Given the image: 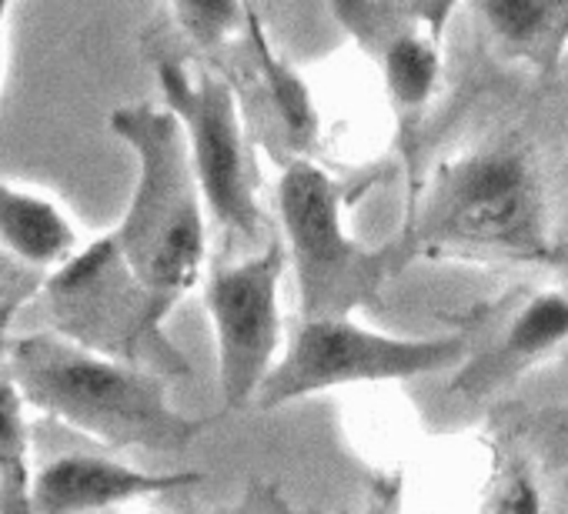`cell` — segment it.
I'll list each match as a JSON object with an SVG mask.
<instances>
[{
  "mask_svg": "<svg viewBox=\"0 0 568 514\" xmlns=\"http://www.w3.org/2000/svg\"><path fill=\"white\" fill-rule=\"evenodd\" d=\"M468 351L465 338H438V341H398L385 335H372L345 318L302 321L292 335L281 364L271 368L257 391V404L277 408L292 398L358 384V381H395L415 378L425 371H445L462 361Z\"/></svg>",
  "mask_w": 568,
  "mask_h": 514,
  "instance_id": "5b68a950",
  "label": "cell"
},
{
  "mask_svg": "<svg viewBox=\"0 0 568 514\" xmlns=\"http://www.w3.org/2000/svg\"><path fill=\"white\" fill-rule=\"evenodd\" d=\"M284 247L271 240L261 254L234 268H217L207 281V311L217 335V368L227 408L254 398L271 374L277 351V281Z\"/></svg>",
  "mask_w": 568,
  "mask_h": 514,
  "instance_id": "ba28073f",
  "label": "cell"
},
{
  "mask_svg": "<svg viewBox=\"0 0 568 514\" xmlns=\"http://www.w3.org/2000/svg\"><path fill=\"white\" fill-rule=\"evenodd\" d=\"M538 491L525 474H511L491 501V514H538Z\"/></svg>",
  "mask_w": 568,
  "mask_h": 514,
  "instance_id": "e0dca14e",
  "label": "cell"
},
{
  "mask_svg": "<svg viewBox=\"0 0 568 514\" xmlns=\"http://www.w3.org/2000/svg\"><path fill=\"white\" fill-rule=\"evenodd\" d=\"M11 371L24 404L111 448L171 451L201 428L168 404L158 374L94 354L58 331L11 338Z\"/></svg>",
  "mask_w": 568,
  "mask_h": 514,
  "instance_id": "6da1fadb",
  "label": "cell"
},
{
  "mask_svg": "<svg viewBox=\"0 0 568 514\" xmlns=\"http://www.w3.org/2000/svg\"><path fill=\"white\" fill-rule=\"evenodd\" d=\"M0 247L18 265L54 275L81 250V237L51 197L21 191L0 177Z\"/></svg>",
  "mask_w": 568,
  "mask_h": 514,
  "instance_id": "8fae6325",
  "label": "cell"
},
{
  "mask_svg": "<svg viewBox=\"0 0 568 514\" xmlns=\"http://www.w3.org/2000/svg\"><path fill=\"white\" fill-rule=\"evenodd\" d=\"M478 14L508 54L531 61L538 71H551L568 41L565 0H485Z\"/></svg>",
  "mask_w": 568,
  "mask_h": 514,
  "instance_id": "7c38bea8",
  "label": "cell"
},
{
  "mask_svg": "<svg viewBox=\"0 0 568 514\" xmlns=\"http://www.w3.org/2000/svg\"><path fill=\"white\" fill-rule=\"evenodd\" d=\"M281 217L295 247L302 311L308 321L338 318L355 305L375 261L342 234L338 184L315 164L295 161L281 177Z\"/></svg>",
  "mask_w": 568,
  "mask_h": 514,
  "instance_id": "52a82bcc",
  "label": "cell"
},
{
  "mask_svg": "<svg viewBox=\"0 0 568 514\" xmlns=\"http://www.w3.org/2000/svg\"><path fill=\"white\" fill-rule=\"evenodd\" d=\"M201 481L194 471L151 474L121 464L104 454H58L31 477V511L34 514H94L134 497L174 491Z\"/></svg>",
  "mask_w": 568,
  "mask_h": 514,
  "instance_id": "9c48e42d",
  "label": "cell"
},
{
  "mask_svg": "<svg viewBox=\"0 0 568 514\" xmlns=\"http://www.w3.org/2000/svg\"><path fill=\"white\" fill-rule=\"evenodd\" d=\"M158 81L168 111L184 127L191 164L207 210L224 230L251 240L257 234L254 177L237 117V101L227 81L207 71L187 74V68L174 61L158 64Z\"/></svg>",
  "mask_w": 568,
  "mask_h": 514,
  "instance_id": "8992f818",
  "label": "cell"
},
{
  "mask_svg": "<svg viewBox=\"0 0 568 514\" xmlns=\"http://www.w3.org/2000/svg\"><path fill=\"white\" fill-rule=\"evenodd\" d=\"M428 234L442 244L541 257L545 207L531 161L491 151L448 167L428 204Z\"/></svg>",
  "mask_w": 568,
  "mask_h": 514,
  "instance_id": "277c9868",
  "label": "cell"
},
{
  "mask_svg": "<svg viewBox=\"0 0 568 514\" xmlns=\"http://www.w3.org/2000/svg\"><path fill=\"white\" fill-rule=\"evenodd\" d=\"M54 331L94 354L134 364L174 361L158 321L168 308L134 278L114 237L81 247L44 285Z\"/></svg>",
  "mask_w": 568,
  "mask_h": 514,
  "instance_id": "3957f363",
  "label": "cell"
},
{
  "mask_svg": "<svg viewBox=\"0 0 568 514\" xmlns=\"http://www.w3.org/2000/svg\"><path fill=\"white\" fill-rule=\"evenodd\" d=\"M418 18H422V11L412 8V21L382 44L388 91L398 101V107H405V111H422L438 81V51L428 38H422L415 31Z\"/></svg>",
  "mask_w": 568,
  "mask_h": 514,
  "instance_id": "5bb4252c",
  "label": "cell"
},
{
  "mask_svg": "<svg viewBox=\"0 0 568 514\" xmlns=\"http://www.w3.org/2000/svg\"><path fill=\"white\" fill-rule=\"evenodd\" d=\"M51 275L31 268L0 265V514L31 511V464H28V421L24 398L11 371V315L34 295L44 291Z\"/></svg>",
  "mask_w": 568,
  "mask_h": 514,
  "instance_id": "30bf717a",
  "label": "cell"
},
{
  "mask_svg": "<svg viewBox=\"0 0 568 514\" xmlns=\"http://www.w3.org/2000/svg\"><path fill=\"white\" fill-rule=\"evenodd\" d=\"M561 338H568V301L558 295H545V298H535L515 318V325L501 345V354L525 361V358L545 354Z\"/></svg>",
  "mask_w": 568,
  "mask_h": 514,
  "instance_id": "9a60e30c",
  "label": "cell"
},
{
  "mask_svg": "<svg viewBox=\"0 0 568 514\" xmlns=\"http://www.w3.org/2000/svg\"><path fill=\"white\" fill-rule=\"evenodd\" d=\"M247 34H251V44L257 51V61H261V78L267 84V94L277 107V121L284 127V141H288L292 151L305 154L315 147V137H318V114H315V104H312V94L308 88L302 84V78L288 68L281 64L267 41H264V31L257 24V18L247 11Z\"/></svg>",
  "mask_w": 568,
  "mask_h": 514,
  "instance_id": "4fadbf2b",
  "label": "cell"
},
{
  "mask_svg": "<svg viewBox=\"0 0 568 514\" xmlns=\"http://www.w3.org/2000/svg\"><path fill=\"white\" fill-rule=\"evenodd\" d=\"M174 18L201 48H214L247 21V11L237 4H174Z\"/></svg>",
  "mask_w": 568,
  "mask_h": 514,
  "instance_id": "2e32d148",
  "label": "cell"
},
{
  "mask_svg": "<svg viewBox=\"0 0 568 514\" xmlns=\"http://www.w3.org/2000/svg\"><path fill=\"white\" fill-rule=\"evenodd\" d=\"M111 131L138 157L134 197L111 237L134 278L171 311L204 265V197L187 137L168 107L151 104L118 107Z\"/></svg>",
  "mask_w": 568,
  "mask_h": 514,
  "instance_id": "7a4b0ae2",
  "label": "cell"
},
{
  "mask_svg": "<svg viewBox=\"0 0 568 514\" xmlns=\"http://www.w3.org/2000/svg\"><path fill=\"white\" fill-rule=\"evenodd\" d=\"M8 14H11V8H8V4H0V34H4V21H8Z\"/></svg>",
  "mask_w": 568,
  "mask_h": 514,
  "instance_id": "ac0fdd59",
  "label": "cell"
}]
</instances>
